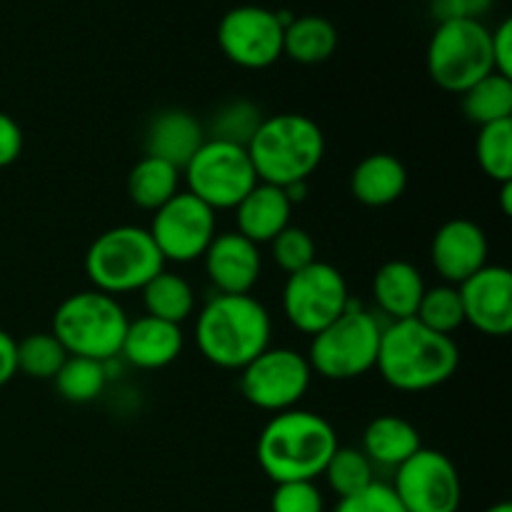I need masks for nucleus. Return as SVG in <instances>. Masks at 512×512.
I'll use <instances>...</instances> for the list:
<instances>
[{
	"instance_id": "nucleus-13",
	"label": "nucleus",
	"mask_w": 512,
	"mask_h": 512,
	"mask_svg": "<svg viewBox=\"0 0 512 512\" xmlns=\"http://www.w3.org/2000/svg\"><path fill=\"white\" fill-rule=\"evenodd\" d=\"M393 493L408 512H458L463 480L453 460L440 450L420 448L395 468Z\"/></svg>"
},
{
	"instance_id": "nucleus-20",
	"label": "nucleus",
	"mask_w": 512,
	"mask_h": 512,
	"mask_svg": "<svg viewBox=\"0 0 512 512\" xmlns=\"http://www.w3.org/2000/svg\"><path fill=\"white\" fill-rule=\"evenodd\" d=\"M233 210L235 223H238L235 233H240L260 248L288 228L293 203L278 185L258 183Z\"/></svg>"
},
{
	"instance_id": "nucleus-26",
	"label": "nucleus",
	"mask_w": 512,
	"mask_h": 512,
	"mask_svg": "<svg viewBox=\"0 0 512 512\" xmlns=\"http://www.w3.org/2000/svg\"><path fill=\"white\" fill-rule=\"evenodd\" d=\"M143 305L145 315L153 318L168 320V323L183 325L185 320L193 315L195 310V290L183 275L170 273V270H160L143 290Z\"/></svg>"
},
{
	"instance_id": "nucleus-38",
	"label": "nucleus",
	"mask_w": 512,
	"mask_h": 512,
	"mask_svg": "<svg viewBox=\"0 0 512 512\" xmlns=\"http://www.w3.org/2000/svg\"><path fill=\"white\" fill-rule=\"evenodd\" d=\"M20 153H23V130L8 113L0 110V170L13 165Z\"/></svg>"
},
{
	"instance_id": "nucleus-29",
	"label": "nucleus",
	"mask_w": 512,
	"mask_h": 512,
	"mask_svg": "<svg viewBox=\"0 0 512 512\" xmlns=\"http://www.w3.org/2000/svg\"><path fill=\"white\" fill-rule=\"evenodd\" d=\"M53 383L65 403L85 405L103 395L105 383H108V370H105V363H100V360L68 355V360L58 370Z\"/></svg>"
},
{
	"instance_id": "nucleus-12",
	"label": "nucleus",
	"mask_w": 512,
	"mask_h": 512,
	"mask_svg": "<svg viewBox=\"0 0 512 512\" xmlns=\"http://www.w3.org/2000/svg\"><path fill=\"white\" fill-rule=\"evenodd\" d=\"M165 263H193L200 260L218 235L215 210L193 193H178L153 213L148 228Z\"/></svg>"
},
{
	"instance_id": "nucleus-35",
	"label": "nucleus",
	"mask_w": 512,
	"mask_h": 512,
	"mask_svg": "<svg viewBox=\"0 0 512 512\" xmlns=\"http://www.w3.org/2000/svg\"><path fill=\"white\" fill-rule=\"evenodd\" d=\"M270 512H325V498L315 480L275 483Z\"/></svg>"
},
{
	"instance_id": "nucleus-14",
	"label": "nucleus",
	"mask_w": 512,
	"mask_h": 512,
	"mask_svg": "<svg viewBox=\"0 0 512 512\" xmlns=\"http://www.w3.org/2000/svg\"><path fill=\"white\" fill-rule=\"evenodd\" d=\"M278 13L263 5H238L220 18L218 45L225 58L245 70H263L283 55Z\"/></svg>"
},
{
	"instance_id": "nucleus-1",
	"label": "nucleus",
	"mask_w": 512,
	"mask_h": 512,
	"mask_svg": "<svg viewBox=\"0 0 512 512\" xmlns=\"http://www.w3.org/2000/svg\"><path fill=\"white\" fill-rule=\"evenodd\" d=\"M460 365V348L450 335L425 328L420 320H390L380 333L375 370L400 393H425L448 383Z\"/></svg>"
},
{
	"instance_id": "nucleus-8",
	"label": "nucleus",
	"mask_w": 512,
	"mask_h": 512,
	"mask_svg": "<svg viewBox=\"0 0 512 512\" xmlns=\"http://www.w3.org/2000/svg\"><path fill=\"white\" fill-rule=\"evenodd\" d=\"M493 70L490 30L483 20L460 18L438 23L428 43V75L438 88L463 95Z\"/></svg>"
},
{
	"instance_id": "nucleus-19",
	"label": "nucleus",
	"mask_w": 512,
	"mask_h": 512,
	"mask_svg": "<svg viewBox=\"0 0 512 512\" xmlns=\"http://www.w3.org/2000/svg\"><path fill=\"white\" fill-rule=\"evenodd\" d=\"M205 143V125L183 108H165L150 118L143 148L150 158L165 160L183 173L200 145Z\"/></svg>"
},
{
	"instance_id": "nucleus-25",
	"label": "nucleus",
	"mask_w": 512,
	"mask_h": 512,
	"mask_svg": "<svg viewBox=\"0 0 512 512\" xmlns=\"http://www.w3.org/2000/svg\"><path fill=\"white\" fill-rule=\"evenodd\" d=\"M180 170L165 160L143 155L128 173V198L140 210L155 213L180 193Z\"/></svg>"
},
{
	"instance_id": "nucleus-33",
	"label": "nucleus",
	"mask_w": 512,
	"mask_h": 512,
	"mask_svg": "<svg viewBox=\"0 0 512 512\" xmlns=\"http://www.w3.org/2000/svg\"><path fill=\"white\" fill-rule=\"evenodd\" d=\"M478 165L495 183L512 180V120L483 125L475 140Z\"/></svg>"
},
{
	"instance_id": "nucleus-27",
	"label": "nucleus",
	"mask_w": 512,
	"mask_h": 512,
	"mask_svg": "<svg viewBox=\"0 0 512 512\" xmlns=\"http://www.w3.org/2000/svg\"><path fill=\"white\" fill-rule=\"evenodd\" d=\"M460 108L465 118L478 128L512 120V78L498 73L485 75L460 95Z\"/></svg>"
},
{
	"instance_id": "nucleus-15",
	"label": "nucleus",
	"mask_w": 512,
	"mask_h": 512,
	"mask_svg": "<svg viewBox=\"0 0 512 512\" xmlns=\"http://www.w3.org/2000/svg\"><path fill=\"white\" fill-rule=\"evenodd\" d=\"M465 323L490 338L512 330V273L505 265H485L458 285Z\"/></svg>"
},
{
	"instance_id": "nucleus-10",
	"label": "nucleus",
	"mask_w": 512,
	"mask_h": 512,
	"mask_svg": "<svg viewBox=\"0 0 512 512\" xmlns=\"http://www.w3.org/2000/svg\"><path fill=\"white\" fill-rule=\"evenodd\" d=\"M283 315L298 333L315 335L328 328L350 305L348 283L335 265L315 260L288 275L283 285Z\"/></svg>"
},
{
	"instance_id": "nucleus-3",
	"label": "nucleus",
	"mask_w": 512,
	"mask_h": 512,
	"mask_svg": "<svg viewBox=\"0 0 512 512\" xmlns=\"http://www.w3.org/2000/svg\"><path fill=\"white\" fill-rule=\"evenodd\" d=\"M338 445V433L323 415L293 408L265 423L255 455L273 483L318 480Z\"/></svg>"
},
{
	"instance_id": "nucleus-7",
	"label": "nucleus",
	"mask_w": 512,
	"mask_h": 512,
	"mask_svg": "<svg viewBox=\"0 0 512 512\" xmlns=\"http://www.w3.org/2000/svg\"><path fill=\"white\" fill-rule=\"evenodd\" d=\"M383 325L370 310L350 300L340 318L320 333L310 335V348L305 355L310 370L335 383L363 378L375 370Z\"/></svg>"
},
{
	"instance_id": "nucleus-16",
	"label": "nucleus",
	"mask_w": 512,
	"mask_h": 512,
	"mask_svg": "<svg viewBox=\"0 0 512 512\" xmlns=\"http://www.w3.org/2000/svg\"><path fill=\"white\" fill-rule=\"evenodd\" d=\"M488 235L468 218H453L438 228L430 243V260L443 283L460 285L488 265Z\"/></svg>"
},
{
	"instance_id": "nucleus-22",
	"label": "nucleus",
	"mask_w": 512,
	"mask_h": 512,
	"mask_svg": "<svg viewBox=\"0 0 512 512\" xmlns=\"http://www.w3.org/2000/svg\"><path fill=\"white\" fill-rule=\"evenodd\" d=\"M423 273L408 260H388L373 278V300L380 313L390 320H408L418 313L420 298L425 293Z\"/></svg>"
},
{
	"instance_id": "nucleus-17",
	"label": "nucleus",
	"mask_w": 512,
	"mask_h": 512,
	"mask_svg": "<svg viewBox=\"0 0 512 512\" xmlns=\"http://www.w3.org/2000/svg\"><path fill=\"white\" fill-rule=\"evenodd\" d=\"M203 263L210 285L223 295H250L263 273L260 248L235 230L215 235Z\"/></svg>"
},
{
	"instance_id": "nucleus-6",
	"label": "nucleus",
	"mask_w": 512,
	"mask_h": 512,
	"mask_svg": "<svg viewBox=\"0 0 512 512\" xmlns=\"http://www.w3.org/2000/svg\"><path fill=\"white\" fill-rule=\"evenodd\" d=\"M128 323L130 318L118 298L90 288L68 295L55 308L50 333L68 355L108 363L120 355Z\"/></svg>"
},
{
	"instance_id": "nucleus-9",
	"label": "nucleus",
	"mask_w": 512,
	"mask_h": 512,
	"mask_svg": "<svg viewBox=\"0 0 512 512\" xmlns=\"http://www.w3.org/2000/svg\"><path fill=\"white\" fill-rule=\"evenodd\" d=\"M183 175L188 193L203 200L215 213L233 210L258 185L248 150L208 138L185 165Z\"/></svg>"
},
{
	"instance_id": "nucleus-37",
	"label": "nucleus",
	"mask_w": 512,
	"mask_h": 512,
	"mask_svg": "<svg viewBox=\"0 0 512 512\" xmlns=\"http://www.w3.org/2000/svg\"><path fill=\"white\" fill-rule=\"evenodd\" d=\"M490 53H493V70L505 78H512V20H503L495 30H490Z\"/></svg>"
},
{
	"instance_id": "nucleus-34",
	"label": "nucleus",
	"mask_w": 512,
	"mask_h": 512,
	"mask_svg": "<svg viewBox=\"0 0 512 512\" xmlns=\"http://www.w3.org/2000/svg\"><path fill=\"white\" fill-rule=\"evenodd\" d=\"M270 248H273V260L285 275H293L298 270L308 268L310 263H315V240L313 235L305 228H298V225H288L283 233L275 235L270 240Z\"/></svg>"
},
{
	"instance_id": "nucleus-2",
	"label": "nucleus",
	"mask_w": 512,
	"mask_h": 512,
	"mask_svg": "<svg viewBox=\"0 0 512 512\" xmlns=\"http://www.w3.org/2000/svg\"><path fill=\"white\" fill-rule=\"evenodd\" d=\"M273 320L253 295L215 293L195 318V345L210 365L243 370L270 348Z\"/></svg>"
},
{
	"instance_id": "nucleus-21",
	"label": "nucleus",
	"mask_w": 512,
	"mask_h": 512,
	"mask_svg": "<svg viewBox=\"0 0 512 512\" xmlns=\"http://www.w3.org/2000/svg\"><path fill=\"white\" fill-rule=\"evenodd\" d=\"M408 190V168L390 153L365 155L350 175V193L365 208H388Z\"/></svg>"
},
{
	"instance_id": "nucleus-30",
	"label": "nucleus",
	"mask_w": 512,
	"mask_h": 512,
	"mask_svg": "<svg viewBox=\"0 0 512 512\" xmlns=\"http://www.w3.org/2000/svg\"><path fill=\"white\" fill-rule=\"evenodd\" d=\"M15 360L18 373L33 380H53L68 353L53 333H30L23 340H15Z\"/></svg>"
},
{
	"instance_id": "nucleus-42",
	"label": "nucleus",
	"mask_w": 512,
	"mask_h": 512,
	"mask_svg": "<svg viewBox=\"0 0 512 512\" xmlns=\"http://www.w3.org/2000/svg\"><path fill=\"white\" fill-rule=\"evenodd\" d=\"M485 512H512V505L510 503H495V505H490Z\"/></svg>"
},
{
	"instance_id": "nucleus-11",
	"label": "nucleus",
	"mask_w": 512,
	"mask_h": 512,
	"mask_svg": "<svg viewBox=\"0 0 512 512\" xmlns=\"http://www.w3.org/2000/svg\"><path fill=\"white\" fill-rule=\"evenodd\" d=\"M313 383L308 358L290 348H268L240 370V393L253 408L285 413L298 408Z\"/></svg>"
},
{
	"instance_id": "nucleus-24",
	"label": "nucleus",
	"mask_w": 512,
	"mask_h": 512,
	"mask_svg": "<svg viewBox=\"0 0 512 512\" xmlns=\"http://www.w3.org/2000/svg\"><path fill=\"white\" fill-rule=\"evenodd\" d=\"M338 48V30L323 15L293 18L283 30V55L300 65H318L333 58Z\"/></svg>"
},
{
	"instance_id": "nucleus-5",
	"label": "nucleus",
	"mask_w": 512,
	"mask_h": 512,
	"mask_svg": "<svg viewBox=\"0 0 512 512\" xmlns=\"http://www.w3.org/2000/svg\"><path fill=\"white\" fill-rule=\"evenodd\" d=\"M83 268L95 290L118 298L143 290L160 270H165V260L148 228L115 225L90 243Z\"/></svg>"
},
{
	"instance_id": "nucleus-23",
	"label": "nucleus",
	"mask_w": 512,
	"mask_h": 512,
	"mask_svg": "<svg viewBox=\"0 0 512 512\" xmlns=\"http://www.w3.org/2000/svg\"><path fill=\"white\" fill-rule=\"evenodd\" d=\"M423 448L418 428L400 415H378L370 420L363 433V453L380 468H400L408 458H413Z\"/></svg>"
},
{
	"instance_id": "nucleus-28",
	"label": "nucleus",
	"mask_w": 512,
	"mask_h": 512,
	"mask_svg": "<svg viewBox=\"0 0 512 512\" xmlns=\"http://www.w3.org/2000/svg\"><path fill=\"white\" fill-rule=\"evenodd\" d=\"M263 120V110H260L253 100H228V103L220 105L213 113L208 128H205V138L248 148V143L253 140V135L258 133Z\"/></svg>"
},
{
	"instance_id": "nucleus-39",
	"label": "nucleus",
	"mask_w": 512,
	"mask_h": 512,
	"mask_svg": "<svg viewBox=\"0 0 512 512\" xmlns=\"http://www.w3.org/2000/svg\"><path fill=\"white\" fill-rule=\"evenodd\" d=\"M18 375V360H15L13 335L0 330V388L8 385Z\"/></svg>"
},
{
	"instance_id": "nucleus-31",
	"label": "nucleus",
	"mask_w": 512,
	"mask_h": 512,
	"mask_svg": "<svg viewBox=\"0 0 512 512\" xmlns=\"http://www.w3.org/2000/svg\"><path fill=\"white\" fill-rule=\"evenodd\" d=\"M375 468L368 460V455L360 448H343L338 445V450L333 453V458L325 465L323 475L328 488L333 490L338 498H350V495L360 493L368 485L375 483Z\"/></svg>"
},
{
	"instance_id": "nucleus-40",
	"label": "nucleus",
	"mask_w": 512,
	"mask_h": 512,
	"mask_svg": "<svg viewBox=\"0 0 512 512\" xmlns=\"http://www.w3.org/2000/svg\"><path fill=\"white\" fill-rule=\"evenodd\" d=\"M460 5H463L465 18L480 20V18H483V15L490 10V5H493V0H460Z\"/></svg>"
},
{
	"instance_id": "nucleus-41",
	"label": "nucleus",
	"mask_w": 512,
	"mask_h": 512,
	"mask_svg": "<svg viewBox=\"0 0 512 512\" xmlns=\"http://www.w3.org/2000/svg\"><path fill=\"white\" fill-rule=\"evenodd\" d=\"M500 205H503L505 215H512V180L500 183Z\"/></svg>"
},
{
	"instance_id": "nucleus-32",
	"label": "nucleus",
	"mask_w": 512,
	"mask_h": 512,
	"mask_svg": "<svg viewBox=\"0 0 512 512\" xmlns=\"http://www.w3.org/2000/svg\"><path fill=\"white\" fill-rule=\"evenodd\" d=\"M415 320L425 325V328L435 330L440 335H450L453 338L455 330L465 325L463 300H460L458 285H433L425 288L423 298H420L418 313Z\"/></svg>"
},
{
	"instance_id": "nucleus-4",
	"label": "nucleus",
	"mask_w": 512,
	"mask_h": 512,
	"mask_svg": "<svg viewBox=\"0 0 512 512\" xmlns=\"http://www.w3.org/2000/svg\"><path fill=\"white\" fill-rule=\"evenodd\" d=\"M258 183L288 188L308 183L325 155V135L313 118L303 113H278L260 123L248 143Z\"/></svg>"
},
{
	"instance_id": "nucleus-36",
	"label": "nucleus",
	"mask_w": 512,
	"mask_h": 512,
	"mask_svg": "<svg viewBox=\"0 0 512 512\" xmlns=\"http://www.w3.org/2000/svg\"><path fill=\"white\" fill-rule=\"evenodd\" d=\"M333 512H408L395 498L393 488L375 480L360 493L350 495V498H340Z\"/></svg>"
},
{
	"instance_id": "nucleus-18",
	"label": "nucleus",
	"mask_w": 512,
	"mask_h": 512,
	"mask_svg": "<svg viewBox=\"0 0 512 512\" xmlns=\"http://www.w3.org/2000/svg\"><path fill=\"white\" fill-rule=\"evenodd\" d=\"M183 328L168 320L140 315L125 330L120 358L138 370H163L183 353Z\"/></svg>"
}]
</instances>
